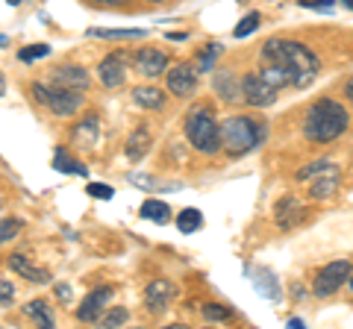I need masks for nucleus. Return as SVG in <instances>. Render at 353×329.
I'll list each match as a JSON object with an SVG mask.
<instances>
[{
  "mask_svg": "<svg viewBox=\"0 0 353 329\" xmlns=\"http://www.w3.org/2000/svg\"><path fill=\"white\" fill-rule=\"evenodd\" d=\"M259 76L274 89H303L321 71V59L294 39H268L259 50Z\"/></svg>",
  "mask_w": 353,
  "mask_h": 329,
  "instance_id": "1",
  "label": "nucleus"
},
{
  "mask_svg": "<svg viewBox=\"0 0 353 329\" xmlns=\"http://www.w3.org/2000/svg\"><path fill=\"white\" fill-rule=\"evenodd\" d=\"M350 127V115L347 109L339 100L321 97L309 106V112L303 118V138L309 145H333L336 138H341Z\"/></svg>",
  "mask_w": 353,
  "mask_h": 329,
  "instance_id": "2",
  "label": "nucleus"
},
{
  "mask_svg": "<svg viewBox=\"0 0 353 329\" xmlns=\"http://www.w3.org/2000/svg\"><path fill=\"white\" fill-rule=\"evenodd\" d=\"M265 138V127L256 124L250 115H230L221 124V150L230 159L248 156L250 150H256Z\"/></svg>",
  "mask_w": 353,
  "mask_h": 329,
  "instance_id": "3",
  "label": "nucleus"
},
{
  "mask_svg": "<svg viewBox=\"0 0 353 329\" xmlns=\"http://www.w3.org/2000/svg\"><path fill=\"white\" fill-rule=\"evenodd\" d=\"M185 138H189V145L203 153V156H215V153L221 150V124L215 120V112L212 106H192L189 115H185Z\"/></svg>",
  "mask_w": 353,
  "mask_h": 329,
  "instance_id": "4",
  "label": "nucleus"
},
{
  "mask_svg": "<svg viewBox=\"0 0 353 329\" xmlns=\"http://www.w3.org/2000/svg\"><path fill=\"white\" fill-rule=\"evenodd\" d=\"M350 273H353V268H350L347 259H336V262H330V265H324L312 279L315 297H333L341 285H347Z\"/></svg>",
  "mask_w": 353,
  "mask_h": 329,
  "instance_id": "5",
  "label": "nucleus"
},
{
  "mask_svg": "<svg viewBox=\"0 0 353 329\" xmlns=\"http://www.w3.org/2000/svg\"><path fill=\"white\" fill-rule=\"evenodd\" d=\"M130 62H132V56L127 50H112L101 59V65H97V76H101V83L106 85V89H121V85H124Z\"/></svg>",
  "mask_w": 353,
  "mask_h": 329,
  "instance_id": "6",
  "label": "nucleus"
},
{
  "mask_svg": "<svg viewBox=\"0 0 353 329\" xmlns=\"http://www.w3.org/2000/svg\"><path fill=\"white\" fill-rule=\"evenodd\" d=\"M165 85H168V92L174 97L185 100V97H192L197 92V68H194L192 62H176V65H171V68L165 71Z\"/></svg>",
  "mask_w": 353,
  "mask_h": 329,
  "instance_id": "7",
  "label": "nucleus"
},
{
  "mask_svg": "<svg viewBox=\"0 0 353 329\" xmlns=\"http://www.w3.org/2000/svg\"><path fill=\"white\" fill-rule=\"evenodd\" d=\"M83 103H85V92L62 89V85H50V89H48V100H44V106H48L57 118H71L74 112H80Z\"/></svg>",
  "mask_w": 353,
  "mask_h": 329,
  "instance_id": "8",
  "label": "nucleus"
},
{
  "mask_svg": "<svg viewBox=\"0 0 353 329\" xmlns=\"http://www.w3.org/2000/svg\"><path fill=\"white\" fill-rule=\"evenodd\" d=\"M274 100H277V89L274 85H268L256 74H248L245 80H241V103H248L253 109H265V106H271Z\"/></svg>",
  "mask_w": 353,
  "mask_h": 329,
  "instance_id": "9",
  "label": "nucleus"
},
{
  "mask_svg": "<svg viewBox=\"0 0 353 329\" xmlns=\"http://www.w3.org/2000/svg\"><path fill=\"white\" fill-rule=\"evenodd\" d=\"M132 68L141 76H148V80H157V76H162L171 68V59H168V53L159 47H139L132 53Z\"/></svg>",
  "mask_w": 353,
  "mask_h": 329,
  "instance_id": "10",
  "label": "nucleus"
},
{
  "mask_svg": "<svg viewBox=\"0 0 353 329\" xmlns=\"http://www.w3.org/2000/svg\"><path fill=\"white\" fill-rule=\"evenodd\" d=\"M306 182H309V197H312V200H330V197L339 191L341 171H339V164H336V162H327L324 168H321V171H315Z\"/></svg>",
  "mask_w": 353,
  "mask_h": 329,
  "instance_id": "11",
  "label": "nucleus"
},
{
  "mask_svg": "<svg viewBox=\"0 0 353 329\" xmlns=\"http://www.w3.org/2000/svg\"><path fill=\"white\" fill-rule=\"evenodd\" d=\"M109 300H112V288H109V285H101V288L88 291L83 297V303L77 306V321L80 323H97L103 317Z\"/></svg>",
  "mask_w": 353,
  "mask_h": 329,
  "instance_id": "12",
  "label": "nucleus"
},
{
  "mask_svg": "<svg viewBox=\"0 0 353 329\" xmlns=\"http://www.w3.org/2000/svg\"><path fill=\"white\" fill-rule=\"evenodd\" d=\"M174 303V282L171 279H150L145 288V306L148 312L162 315Z\"/></svg>",
  "mask_w": 353,
  "mask_h": 329,
  "instance_id": "13",
  "label": "nucleus"
},
{
  "mask_svg": "<svg viewBox=\"0 0 353 329\" xmlns=\"http://www.w3.org/2000/svg\"><path fill=\"white\" fill-rule=\"evenodd\" d=\"M245 273L250 277L253 288L259 291V297L271 300V303H280L283 300V288H280L277 277H274V270H268V268H245Z\"/></svg>",
  "mask_w": 353,
  "mask_h": 329,
  "instance_id": "14",
  "label": "nucleus"
},
{
  "mask_svg": "<svg viewBox=\"0 0 353 329\" xmlns=\"http://www.w3.org/2000/svg\"><path fill=\"white\" fill-rule=\"evenodd\" d=\"M303 217H306V209L294 194L283 197V200L274 206V221H277L280 229H294L297 224H303Z\"/></svg>",
  "mask_w": 353,
  "mask_h": 329,
  "instance_id": "15",
  "label": "nucleus"
},
{
  "mask_svg": "<svg viewBox=\"0 0 353 329\" xmlns=\"http://www.w3.org/2000/svg\"><path fill=\"white\" fill-rule=\"evenodd\" d=\"M50 85H62V89H74V92H85L88 85V71L83 65H59L57 71L50 74Z\"/></svg>",
  "mask_w": 353,
  "mask_h": 329,
  "instance_id": "16",
  "label": "nucleus"
},
{
  "mask_svg": "<svg viewBox=\"0 0 353 329\" xmlns=\"http://www.w3.org/2000/svg\"><path fill=\"white\" fill-rule=\"evenodd\" d=\"M6 265L12 268L18 277H24L27 282H36V285H48V282H50V270H48V268L32 265L27 253H12V256L6 259Z\"/></svg>",
  "mask_w": 353,
  "mask_h": 329,
  "instance_id": "17",
  "label": "nucleus"
},
{
  "mask_svg": "<svg viewBox=\"0 0 353 329\" xmlns=\"http://www.w3.org/2000/svg\"><path fill=\"white\" fill-rule=\"evenodd\" d=\"M150 145H153V133H150V127H148V124H139V127L130 133V138H127V147H124L127 159H130V162H141V159L148 156Z\"/></svg>",
  "mask_w": 353,
  "mask_h": 329,
  "instance_id": "18",
  "label": "nucleus"
},
{
  "mask_svg": "<svg viewBox=\"0 0 353 329\" xmlns=\"http://www.w3.org/2000/svg\"><path fill=\"white\" fill-rule=\"evenodd\" d=\"M71 138H74V145H80V147H94L97 138H101V120H97V115L88 112L80 124H74Z\"/></svg>",
  "mask_w": 353,
  "mask_h": 329,
  "instance_id": "19",
  "label": "nucleus"
},
{
  "mask_svg": "<svg viewBox=\"0 0 353 329\" xmlns=\"http://www.w3.org/2000/svg\"><path fill=\"white\" fill-rule=\"evenodd\" d=\"M215 92L224 103H239L241 100V80H236L230 71H218L215 74Z\"/></svg>",
  "mask_w": 353,
  "mask_h": 329,
  "instance_id": "20",
  "label": "nucleus"
},
{
  "mask_svg": "<svg viewBox=\"0 0 353 329\" xmlns=\"http://www.w3.org/2000/svg\"><path fill=\"white\" fill-rule=\"evenodd\" d=\"M132 100L141 109L159 112V109H165V92L157 89V85H136V89H132Z\"/></svg>",
  "mask_w": 353,
  "mask_h": 329,
  "instance_id": "21",
  "label": "nucleus"
},
{
  "mask_svg": "<svg viewBox=\"0 0 353 329\" xmlns=\"http://www.w3.org/2000/svg\"><path fill=\"white\" fill-rule=\"evenodd\" d=\"M53 171L71 173V177H88V168L83 162H77L65 147H57V153H53Z\"/></svg>",
  "mask_w": 353,
  "mask_h": 329,
  "instance_id": "22",
  "label": "nucleus"
},
{
  "mask_svg": "<svg viewBox=\"0 0 353 329\" xmlns=\"http://www.w3.org/2000/svg\"><path fill=\"white\" fill-rule=\"evenodd\" d=\"M176 229H180L183 235H192V233H201L203 229V215L201 209H194V206H185L176 215Z\"/></svg>",
  "mask_w": 353,
  "mask_h": 329,
  "instance_id": "23",
  "label": "nucleus"
},
{
  "mask_svg": "<svg viewBox=\"0 0 353 329\" xmlns=\"http://www.w3.org/2000/svg\"><path fill=\"white\" fill-rule=\"evenodd\" d=\"M139 215L145 217V221H153V224H168L171 221V206L165 200H145Z\"/></svg>",
  "mask_w": 353,
  "mask_h": 329,
  "instance_id": "24",
  "label": "nucleus"
},
{
  "mask_svg": "<svg viewBox=\"0 0 353 329\" xmlns=\"http://www.w3.org/2000/svg\"><path fill=\"white\" fill-rule=\"evenodd\" d=\"M24 315L30 317V321H36V326H44V329H53V312H50V306L44 303V300H30L24 306Z\"/></svg>",
  "mask_w": 353,
  "mask_h": 329,
  "instance_id": "25",
  "label": "nucleus"
},
{
  "mask_svg": "<svg viewBox=\"0 0 353 329\" xmlns=\"http://www.w3.org/2000/svg\"><path fill=\"white\" fill-rule=\"evenodd\" d=\"M221 53H224V45H218V41H209V45H203L201 50H197V74L212 71L218 65Z\"/></svg>",
  "mask_w": 353,
  "mask_h": 329,
  "instance_id": "26",
  "label": "nucleus"
},
{
  "mask_svg": "<svg viewBox=\"0 0 353 329\" xmlns=\"http://www.w3.org/2000/svg\"><path fill=\"white\" fill-rule=\"evenodd\" d=\"M92 39H106V41H130V39H145V30H88Z\"/></svg>",
  "mask_w": 353,
  "mask_h": 329,
  "instance_id": "27",
  "label": "nucleus"
},
{
  "mask_svg": "<svg viewBox=\"0 0 353 329\" xmlns=\"http://www.w3.org/2000/svg\"><path fill=\"white\" fill-rule=\"evenodd\" d=\"M259 24H262V15H259V12H248V15L236 24L233 36H236V39H248V36H253V32L259 30Z\"/></svg>",
  "mask_w": 353,
  "mask_h": 329,
  "instance_id": "28",
  "label": "nucleus"
},
{
  "mask_svg": "<svg viewBox=\"0 0 353 329\" xmlns=\"http://www.w3.org/2000/svg\"><path fill=\"white\" fill-rule=\"evenodd\" d=\"M127 321H130V312L124 309V306H112V309H106L103 317H101V323L109 326V329H112V326H124Z\"/></svg>",
  "mask_w": 353,
  "mask_h": 329,
  "instance_id": "29",
  "label": "nucleus"
},
{
  "mask_svg": "<svg viewBox=\"0 0 353 329\" xmlns=\"http://www.w3.org/2000/svg\"><path fill=\"white\" fill-rule=\"evenodd\" d=\"M21 229H24V221H18V217H3V221H0V247H3L6 241H12Z\"/></svg>",
  "mask_w": 353,
  "mask_h": 329,
  "instance_id": "30",
  "label": "nucleus"
},
{
  "mask_svg": "<svg viewBox=\"0 0 353 329\" xmlns=\"http://www.w3.org/2000/svg\"><path fill=\"white\" fill-rule=\"evenodd\" d=\"M203 317H206V321H221V323H224V321H233V309H227V306H218V303H206L203 306Z\"/></svg>",
  "mask_w": 353,
  "mask_h": 329,
  "instance_id": "31",
  "label": "nucleus"
},
{
  "mask_svg": "<svg viewBox=\"0 0 353 329\" xmlns=\"http://www.w3.org/2000/svg\"><path fill=\"white\" fill-rule=\"evenodd\" d=\"M44 56H50V45H30V47L18 50L21 62H36V59H44Z\"/></svg>",
  "mask_w": 353,
  "mask_h": 329,
  "instance_id": "32",
  "label": "nucleus"
},
{
  "mask_svg": "<svg viewBox=\"0 0 353 329\" xmlns=\"http://www.w3.org/2000/svg\"><path fill=\"white\" fill-rule=\"evenodd\" d=\"M85 191H88V197H94V200H112L115 197V189L106 182H88Z\"/></svg>",
  "mask_w": 353,
  "mask_h": 329,
  "instance_id": "33",
  "label": "nucleus"
},
{
  "mask_svg": "<svg viewBox=\"0 0 353 329\" xmlns=\"http://www.w3.org/2000/svg\"><path fill=\"white\" fill-rule=\"evenodd\" d=\"M12 300H15L12 279H0V306H12Z\"/></svg>",
  "mask_w": 353,
  "mask_h": 329,
  "instance_id": "34",
  "label": "nucleus"
},
{
  "mask_svg": "<svg viewBox=\"0 0 353 329\" xmlns=\"http://www.w3.org/2000/svg\"><path fill=\"white\" fill-rule=\"evenodd\" d=\"M327 162H330V159H315L312 164H306V168H301V171H297V180H301V182H306V180H309V177H312V173H315V171H321V168H324V164H327Z\"/></svg>",
  "mask_w": 353,
  "mask_h": 329,
  "instance_id": "35",
  "label": "nucleus"
},
{
  "mask_svg": "<svg viewBox=\"0 0 353 329\" xmlns=\"http://www.w3.org/2000/svg\"><path fill=\"white\" fill-rule=\"evenodd\" d=\"M297 6H303V9H324V12H330V9H333V0H297Z\"/></svg>",
  "mask_w": 353,
  "mask_h": 329,
  "instance_id": "36",
  "label": "nucleus"
},
{
  "mask_svg": "<svg viewBox=\"0 0 353 329\" xmlns=\"http://www.w3.org/2000/svg\"><path fill=\"white\" fill-rule=\"evenodd\" d=\"M30 92H32V97H36L39 103H44V100H48V85H41V83H32V85H30Z\"/></svg>",
  "mask_w": 353,
  "mask_h": 329,
  "instance_id": "37",
  "label": "nucleus"
},
{
  "mask_svg": "<svg viewBox=\"0 0 353 329\" xmlns=\"http://www.w3.org/2000/svg\"><path fill=\"white\" fill-rule=\"evenodd\" d=\"M130 182H139V189H157V182H153L150 177H141V173H132V177H130Z\"/></svg>",
  "mask_w": 353,
  "mask_h": 329,
  "instance_id": "38",
  "label": "nucleus"
},
{
  "mask_svg": "<svg viewBox=\"0 0 353 329\" xmlns=\"http://www.w3.org/2000/svg\"><path fill=\"white\" fill-rule=\"evenodd\" d=\"M57 297L62 303H71V288H68V285H57Z\"/></svg>",
  "mask_w": 353,
  "mask_h": 329,
  "instance_id": "39",
  "label": "nucleus"
},
{
  "mask_svg": "<svg viewBox=\"0 0 353 329\" xmlns=\"http://www.w3.org/2000/svg\"><path fill=\"white\" fill-rule=\"evenodd\" d=\"M92 3H97V6H124L127 0H92Z\"/></svg>",
  "mask_w": 353,
  "mask_h": 329,
  "instance_id": "40",
  "label": "nucleus"
},
{
  "mask_svg": "<svg viewBox=\"0 0 353 329\" xmlns=\"http://www.w3.org/2000/svg\"><path fill=\"white\" fill-rule=\"evenodd\" d=\"M165 39H168V41H185V39H189V32H168Z\"/></svg>",
  "mask_w": 353,
  "mask_h": 329,
  "instance_id": "41",
  "label": "nucleus"
},
{
  "mask_svg": "<svg viewBox=\"0 0 353 329\" xmlns=\"http://www.w3.org/2000/svg\"><path fill=\"white\" fill-rule=\"evenodd\" d=\"M345 97H347V103H353V76L345 83Z\"/></svg>",
  "mask_w": 353,
  "mask_h": 329,
  "instance_id": "42",
  "label": "nucleus"
},
{
  "mask_svg": "<svg viewBox=\"0 0 353 329\" xmlns=\"http://www.w3.org/2000/svg\"><path fill=\"white\" fill-rule=\"evenodd\" d=\"M289 326H292V329H303V321H301V317H292Z\"/></svg>",
  "mask_w": 353,
  "mask_h": 329,
  "instance_id": "43",
  "label": "nucleus"
},
{
  "mask_svg": "<svg viewBox=\"0 0 353 329\" xmlns=\"http://www.w3.org/2000/svg\"><path fill=\"white\" fill-rule=\"evenodd\" d=\"M341 6H345V9H353V0H341Z\"/></svg>",
  "mask_w": 353,
  "mask_h": 329,
  "instance_id": "44",
  "label": "nucleus"
},
{
  "mask_svg": "<svg viewBox=\"0 0 353 329\" xmlns=\"http://www.w3.org/2000/svg\"><path fill=\"white\" fill-rule=\"evenodd\" d=\"M347 288L353 291V273H350V277H347Z\"/></svg>",
  "mask_w": 353,
  "mask_h": 329,
  "instance_id": "45",
  "label": "nucleus"
},
{
  "mask_svg": "<svg viewBox=\"0 0 353 329\" xmlns=\"http://www.w3.org/2000/svg\"><path fill=\"white\" fill-rule=\"evenodd\" d=\"M6 3H9V6H18V3H21V0H6Z\"/></svg>",
  "mask_w": 353,
  "mask_h": 329,
  "instance_id": "46",
  "label": "nucleus"
},
{
  "mask_svg": "<svg viewBox=\"0 0 353 329\" xmlns=\"http://www.w3.org/2000/svg\"><path fill=\"white\" fill-rule=\"evenodd\" d=\"M0 47H6V36H0Z\"/></svg>",
  "mask_w": 353,
  "mask_h": 329,
  "instance_id": "47",
  "label": "nucleus"
},
{
  "mask_svg": "<svg viewBox=\"0 0 353 329\" xmlns=\"http://www.w3.org/2000/svg\"><path fill=\"white\" fill-rule=\"evenodd\" d=\"M148 3H168V0H148Z\"/></svg>",
  "mask_w": 353,
  "mask_h": 329,
  "instance_id": "48",
  "label": "nucleus"
},
{
  "mask_svg": "<svg viewBox=\"0 0 353 329\" xmlns=\"http://www.w3.org/2000/svg\"><path fill=\"white\" fill-rule=\"evenodd\" d=\"M0 94H3V80H0Z\"/></svg>",
  "mask_w": 353,
  "mask_h": 329,
  "instance_id": "49",
  "label": "nucleus"
}]
</instances>
